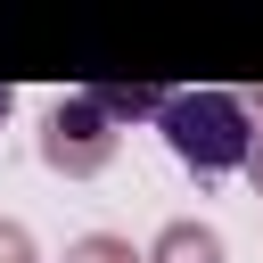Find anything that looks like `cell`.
<instances>
[{"label": "cell", "instance_id": "6da1fadb", "mask_svg": "<svg viewBox=\"0 0 263 263\" xmlns=\"http://www.w3.org/2000/svg\"><path fill=\"white\" fill-rule=\"evenodd\" d=\"M156 132H164V148H173L197 181L238 173L247 148H255V115H247L238 90H173L164 115H156Z\"/></svg>", "mask_w": 263, "mask_h": 263}, {"label": "cell", "instance_id": "7a4b0ae2", "mask_svg": "<svg viewBox=\"0 0 263 263\" xmlns=\"http://www.w3.org/2000/svg\"><path fill=\"white\" fill-rule=\"evenodd\" d=\"M115 123L99 115V99L90 90H66L58 107H49V123H41V164L49 173H66V181H99L107 164H115Z\"/></svg>", "mask_w": 263, "mask_h": 263}, {"label": "cell", "instance_id": "3957f363", "mask_svg": "<svg viewBox=\"0 0 263 263\" xmlns=\"http://www.w3.org/2000/svg\"><path fill=\"white\" fill-rule=\"evenodd\" d=\"M148 263H230V247H222V230L214 222H164L156 238H148Z\"/></svg>", "mask_w": 263, "mask_h": 263}, {"label": "cell", "instance_id": "277c9868", "mask_svg": "<svg viewBox=\"0 0 263 263\" xmlns=\"http://www.w3.org/2000/svg\"><path fill=\"white\" fill-rule=\"evenodd\" d=\"M90 99H99V115L123 132V123H156L173 90H156V82H90Z\"/></svg>", "mask_w": 263, "mask_h": 263}, {"label": "cell", "instance_id": "5b68a950", "mask_svg": "<svg viewBox=\"0 0 263 263\" xmlns=\"http://www.w3.org/2000/svg\"><path fill=\"white\" fill-rule=\"evenodd\" d=\"M66 263H148L132 238H115V230H82L74 247H66Z\"/></svg>", "mask_w": 263, "mask_h": 263}, {"label": "cell", "instance_id": "8992f818", "mask_svg": "<svg viewBox=\"0 0 263 263\" xmlns=\"http://www.w3.org/2000/svg\"><path fill=\"white\" fill-rule=\"evenodd\" d=\"M0 263H41V247H33V230L16 214H0Z\"/></svg>", "mask_w": 263, "mask_h": 263}, {"label": "cell", "instance_id": "52a82bcc", "mask_svg": "<svg viewBox=\"0 0 263 263\" xmlns=\"http://www.w3.org/2000/svg\"><path fill=\"white\" fill-rule=\"evenodd\" d=\"M247 115H255V148H247V181H255V197H263V90L247 99Z\"/></svg>", "mask_w": 263, "mask_h": 263}, {"label": "cell", "instance_id": "ba28073f", "mask_svg": "<svg viewBox=\"0 0 263 263\" xmlns=\"http://www.w3.org/2000/svg\"><path fill=\"white\" fill-rule=\"evenodd\" d=\"M8 107H16V90H8V82H0V123H8Z\"/></svg>", "mask_w": 263, "mask_h": 263}]
</instances>
